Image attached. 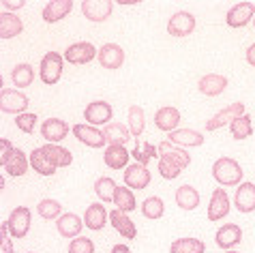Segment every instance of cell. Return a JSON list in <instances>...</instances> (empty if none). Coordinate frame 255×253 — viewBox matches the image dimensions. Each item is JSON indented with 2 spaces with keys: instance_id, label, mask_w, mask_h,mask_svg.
Instances as JSON below:
<instances>
[{
  "instance_id": "484cf974",
  "label": "cell",
  "mask_w": 255,
  "mask_h": 253,
  "mask_svg": "<svg viewBox=\"0 0 255 253\" xmlns=\"http://www.w3.org/2000/svg\"><path fill=\"white\" fill-rule=\"evenodd\" d=\"M103 135H105V139H108L110 146H125L133 137L131 131L127 129L123 123H110V125H105Z\"/></svg>"
},
{
  "instance_id": "5bb4252c",
  "label": "cell",
  "mask_w": 255,
  "mask_h": 253,
  "mask_svg": "<svg viewBox=\"0 0 255 253\" xmlns=\"http://www.w3.org/2000/svg\"><path fill=\"white\" fill-rule=\"evenodd\" d=\"M110 223L112 228H114L116 232L123 238H127V241H131V238L137 236V230H135V223H133L129 217H127V213H123V210H110Z\"/></svg>"
},
{
  "instance_id": "d6986e66",
  "label": "cell",
  "mask_w": 255,
  "mask_h": 253,
  "mask_svg": "<svg viewBox=\"0 0 255 253\" xmlns=\"http://www.w3.org/2000/svg\"><path fill=\"white\" fill-rule=\"evenodd\" d=\"M234 204H236V208L240 213H253L255 210V185L253 182H243L236 189Z\"/></svg>"
},
{
  "instance_id": "7bdbcfd3",
  "label": "cell",
  "mask_w": 255,
  "mask_h": 253,
  "mask_svg": "<svg viewBox=\"0 0 255 253\" xmlns=\"http://www.w3.org/2000/svg\"><path fill=\"white\" fill-rule=\"evenodd\" d=\"M69 253H95V245L90 238H84V236H77L71 241L69 245Z\"/></svg>"
},
{
  "instance_id": "5b68a950",
  "label": "cell",
  "mask_w": 255,
  "mask_h": 253,
  "mask_svg": "<svg viewBox=\"0 0 255 253\" xmlns=\"http://www.w3.org/2000/svg\"><path fill=\"white\" fill-rule=\"evenodd\" d=\"M30 219H32L30 208H26V206H17V208L9 215V219H6V226H9L11 236H15V238H24V236L28 234V230H30Z\"/></svg>"
},
{
  "instance_id": "e575fe53",
  "label": "cell",
  "mask_w": 255,
  "mask_h": 253,
  "mask_svg": "<svg viewBox=\"0 0 255 253\" xmlns=\"http://www.w3.org/2000/svg\"><path fill=\"white\" fill-rule=\"evenodd\" d=\"M114 204L118 210H123V213H131V210H135V195L129 187H116V193H114Z\"/></svg>"
},
{
  "instance_id": "d6a6232c",
  "label": "cell",
  "mask_w": 255,
  "mask_h": 253,
  "mask_svg": "<svg viewBox=\"0 0 255 253\" xmlns=\"http://www.w3.org/2000/svg\"><path fill=\"white\" fill-rule=\"evenodd\" d=\"M204 251H206V245L200 238H178L169 247V253H204Z\"/></svg>"
},
{
  "instance_id": "e0dca14e",
  "label": "cell",
  "mask_w": 255,
  "mask_h": 253,
  "mask_svg": "<svg viewBox=\"0 0 255 253\" xmlns=\"http://www.w3.org/2000/svg\"><path fill=\"white\" fill-rule=\"evenodd\" d=\"M99 62L105 69H120L125 62V52L123 47L116 43H105L101 50H99Z\"/></svg>"
},
{
  "instance_id": "ba28073f",
  "label": "cell",
  "mask_w": 255,
  "mask_h": 253,
  "mask_svg": "<svg viewBox=\"0 0 255 253\" xmlns=\"http://www.w3.org/2000/svg\"><path fill=\"white\" fill-rule=\"evenodd\" d=\"M114 4L110 0H84L82 2V13L90 22H105L112 15Z\"/></svg>"
},
{
  "instance_id": "f546056e",
  "label": "cell",
  "mask_w": 255,
  "mask_h": 253,
  "mask_svg": "<svg viewBox=\"0 0 255 253\" xmlns=\"http://www.w3.org/2000/svg\"><path fill=\"white\" fill-rule=\"evenodd\" d=\"M127 123H129V131L135 142H139V135L146 126V116H144V110L139 105H131L129 112H127Z\"/></svg>"
},
{
  "instance_id": "44dd1931",
  "label": "cell",
  "mask_w": 255,
  "mask_h": 253,
  "mask_svg": "<svg viewBox=\"0 0 255 253\" xmlns=\"http://www.w3.org/2000/svg\"><path fill=\"white\" fill-rule=\"evenodd\" d=\"M71 9H73V2L71 0H49L43 9V19L47 24H54V22H60L65 19Z\"/></svg>"
},
{
  "instance_id": "bcb514c9",
  "label": "cell",
  "mask_w": 255,
  "mask_h": 253,
  "mask_svg": "<svg viewBox=\"0 0 255 253\" xmlns=\"http://www.w3.org/2000/svg\"><path fill=\"white\" fill-rule=\"evenodd\" d=\"M6 228L9 226H6V221H4L2 223V253H15L13 251V245H11V238L6 236Z\"/></svg>"
},
{
  "instance_id": "7dc6e473",
  "label": "cell",
  "mask_w": 255,
  "mask_h": 253,
  "mask_svg": "<svg viewBox=\"0 0 255 253\" xmlns=\"http://www.w3.org/2000/svg\"><path fill=\"white\" fill-rule=\"evenodd\" d=\"M19 6H24V0H2V9L9 13L13 9H19Z\"/></svg>"
},
{
  "instance_id": "1f68e13d",
  "label": "cell",
  "mask_w": 255,
  "mask_h": 253,
  "mask_svg": "<svg viewBox=\"0 0 255 253\" xmlns=\"http://www.w3.org/2000/svg\"><path fill=\"white\" fill-rule=\"evenodd\" d=\"M2 167L6 170L9 176H24V174L28 172V159H26L24 150L15 148V150H13V154L9 157V161H6Z\"/></svg>"
},
{
  "instance_id": "83f0119b",
  "label": "cell",
  "mask_w": 255,
  "mask_h": 253,
  "mask_svg": "<svg viewBox=\"0 0 255 253\" xmlns=\"http://www.w3.org/2000/svg\"><path fill=\"white\" fill-rule=\"evenodd\" d=\"M41 148H43L47 161L56 167V170H58V167L71 165V161H73V154H71L67 148L58 146V144H47V146H41Z\"/></svg>"
},
{
  "instance_id": "9a60e30c",
  "label": "cell",
  "mask_w": 255,
  "mask_h": 253,
  "mask_svg": "<svg viewBox=\"0 0 255 253\" xmlns=\"http://www.w3.org/2000/svg\"><path fill=\"white\" fill-rule=\"evenodd\" d=\"M217 245L225 251L234 249L236 245H240V241H243V230H240V226H236V223H225L223 228H219L217 232Z\"/></svg>"
},
{
  "instance_id": "52a82bcc",
  "label": "cell",
  "mask_w": 255,
  "mask_h": 253,
  "mask_svg": "<svg viewBox=\"0 0 255 253\" xmlns=\"http://www.w3.org/2000/svg\"><path fill=\"white\" fill-rule=\"evenodd\" d=\"M114 116V110L108 101H93L84 110V118L88 125H110V118Z\"/></svg>"
},
{
  "instance_id": "8992f818",
  "label": "cell",
  "mask_w": 255,
  "mask_h": 253,
  "mask_svg": "<svg viewBox=\"0 0 255 253\" xmlns=\"http://www.w3.org/2000/svg\"><path fill=\"white\" fill-rule=\"evenodd\" d=\"M193 30H195V15H191L189 11L174 13L167 22V32L172 37H189Z\"/></svg>"
},
{
  "instance_id": "d4e9b609",
  "label": "cell",
  "mask_w": 255,
  "mask_h": 253,
  "mask_svg": "<svg viewBox=\"0 0 255 253\" xmlns=\"http://www.w3.org/2000/svg\"><path fill=\"white\" fill-rule=\"evenodd\" d=\"M167 142H172L176 146H202L204 144V135L200 131L193 129H176L167 135Z\"/></svg>"
},
{
  "instance_id": "4dcf8cb0",
  "label": "cell",
  "mask_w": 255,
  "mask_h": 253,
  "mask_svg": "<svg viewBox=\"0 0 255 253\" xmlns=\"http://www.w3.org/2000/svg\"><path fill=\"white\" fill-rule=\"evenodd\" d=\"M176 204H178V208H182V210H195L200 206V193L195 191V187L185 185L176 191Z\"/></svg>"
},
{
  "instance_id": "30bf717a",
  "label": "cell",
  "mask_w": 255,
  "mask_h": 253,
  "mask_svg": "<svg viewBox=\"0 0 255 253\" xmlns=\"http://www.w3.org/2000/svg\"><path fill=\"white\" fill-rule=\"evenodd\" d=\"M73 133H75V137L80 139L82 144L90 146V148H103V146L108 144L103 131L95 129L93 125H73Z\"/></svg>"
},
{
  "instance_id": "7a4b0ae2",
  "label": "cell",
  "mask_w": 255,
  "mask_h": 253,
  "mask_svg": "<svg viewBox=\"0 0 255 253\" xmlns=\"http://www.w3.org/2000/svg\"><path fill=\"white\" fill-rule=\"evenodd\" d=\"M39 75H41V82L47 84V86L58 84L60 75H62V56L58 52H47L43 58H41Z\"/></svg>"
},
{
  "instance_id": "7402d4cb",
  "label": "cell",
  "mask_w": 255,
  "mask_h": 253,
  "mask_svg": "<svg viewBox=\"0 0 255 253\" xmlns=\"http://www.w3.org/2000/svg\"><path fill=\"white\" fill-rule=\"evenodd\" d=\"M157 152H159V157L174 161V163H176V165H180L182 170H185V167H189V163H191L189 152H185V150L180 148V146L176 148L172 142H161V144L157 146Z\"/></svg>"
},
{
  "instance_id": "f907efd6",
  "label": "cell",
  "mask_w": 255,
  "mask_h": 253,
  "mask_svg": "<svg viewBox=\"0 0 255 253\" xmlns=\"http://www.w3.org/2000/svg\"><path fill=\"white\" fill-rule=\"evenodd\" d=\"M225 253H238V251H232V249H230V251H225Z\"/></svg>"
},
{
  "instance_id": "7c38bea8",
  "label": "cell",
  "mask_w": 255,
  "mask_h": 253,
  "mask_svg": "<svg viewBox=\"0 0 255 253\" xmlns=\"http://www.w3.org/2000/svg\"><path fill=\"white\" fill-rule=\"evenodd\" d=\"M150 172L144 163H133V165H127L125 170V185L131 187V189H146L150 185Z\"/></svg>"
},
{
  "instance_id": "8d00e7d4",
  "label": "cell",
  "mask_w": 255,
  "mask_h": 253,
  "mask_svg": "<svg viewBox=\"0 0 255 253\" xmlns=\"http://www.w3.org/2000/svg\"><path fill=\"white\" fill-rule=\"evenodd\" d=\"M116 182L108 178V176H103V178H99L95 182V193H97V198L101 200V202H114V193H116Z\"/></svg>"
},
{
  "instance_id": "603a6c76",
  "label": "cell",
  "mask_w": 255,
  "mask_h": 253,
  "mask_svg": "<svg viewBox=\"0 0 255 253\" xmlns=\"http://www.w3.org/2000/svg\"><path fill=\"white\" fill-rule=\"evenodd\" d=\"M129 154L131 152L127 150V146H108L103 152V161L110 170H123L129 163Z\"/></svg>"
},
{
  "instance_id": "836d02e7",
  "label": "cell",
  "mask_w": 255,
  "mask_h": 253,
  "mask_svg": "<svg viewBox=\"0 0 255 253\" xmlns=\"http://www.w3.org/2000/svg\"><path fill=\"white\" fill-rule=\"evenodd\" d=\"M30 165H32L34 172L41 174V176H52V174L56 172V167L47 161L43 148H34V150L30 152Z\"/></svg>"
},
{
  "instance_id": "c3c4849f",
  "label": "cell",
  "mask_w": 255,
  "mask_h": 253,
  "mask_svg": "<svg viewBox=\"0 0 255 253\" xmlns=\"http://www.w3.org/2000/svg\"><path fill=\"white\" fill-rule=\"evenodd\" d=\"M247 62H249L251 67H255V43L249 47V50H247Z\"/></svg>"
},
{
  "instance_id": "4fadbf2b",
  "label": "cell",
  "mask_w": 255,
  "mask_h": 253,
  "mask_svg": "<svg viewBox=\"0 0 255 253\" xmlns=\"http://www.w3.org/2000/svg\"><path fill=\"white\" fill-rule=\"evenodd\" d=\"M230 213V198L228 193L223 191L221 187L212 191V198H210V204H208V219L210 221H221L225 219Z\"/></svg>"
},
{
  "instance_id": "2e32d148",
  "label": "cell",
  "mask_w": 255,
  "mask_h": 253,
  "mask_svg": "<svg viewBox=\"0 0 255 253\" xmlns=\"http://www.w3.org/2000/svg\"><path fill=\"white\" fill-rule=\"evenodd\" d=\"M69 133V125L60 118H47V121L41 125V135H43L49 144H58L60 139H65Z\"/></svg>"
},
{
  "instance_id": "681fc988",
  "label": "cell",
  "mask_w": 255,
  "mask_h": 253,
  "mask_svg": "<svg viewBox=\"0 0 255 253\" xmlns=\"http://www.w3.org/2000/svg\"><path fill=\"white\" fill-rule=\"evenodd\" d=\"M112 253H129V249H127V245H114Z\"/></svg>"
},
{
  "instance_id": "d590c367",
  "label": "cell",
  "mask_w": 255,
  "mask_h": 253,
  "mask_svg": "<svg viewBox=\"0 0 255 253\" xmlns=\"http://www.w3.org/2000/svg\"><path fill=\"white\" fill-rule=\"evenodd\" d=\"M32 80H34V69L28 65V62H22V65L13 67V71H11V82L15 84L17 88L30 86Z\"/></svg>"
},
{
  "instance_id": "816d5d0a",
  "label": "cell",
  "mask_w": 255,
  "mask_h": 253,
  "mask_svg": "<svg viewBox=\"0 0 255 253\" xmlns=\"http://www.w3.org/2000/svg\"><path fill=\"white\" fill-rule=\"evenodd\" d=\"M253 26H255V17H253Z\"/></svg>"
},
{
  "instance_id": "8fae6325",
  "label": "cell",
  "mask_w": 255,
  "mask_h": 253,
  "mask_svg": "<svg viewBox=\"0 0 255 253\" xmlns=\"http://www.w3.org/2000/svg\"><path fill=\"white\" fill-rule=\"evenodd\" d=\"M253 17H255V4L253 2H240L228 11L225 22H228L230 28H243V26L249 24Z\"/></svg>"
},
{
  "instance_id": "9c48e42d",
  "label": "cell",
  "mask_w": 255,
  "mask_h": 253,
  "mask_svg": "<svg viewBox=\"0 0 255 253\" xmlns=\"http://www.w3.org/2000/svg\"><path fill=\"white\" fill-rule=\"evenodd\" d=\"M95 56H97V47L93 43H86V41H80V43H73L67 47L65 60H69L71 65H86Z\"/></svg>"
},
{
  "instance_id": "f35d334b",
  "label": "cell",
  "mask_w": 255,
  "mask_h": 253,
  "mask_svg": "<svg viewBox=\"0 0 255 253\" xmlns=\"http://www.w3.org/2000/svg\"><path fill=\"white\" fill-rule=\"evenodd\" d=\"M37 213L41 215V219L54 221V219H58L62 213V204H58L56 200H41L37 204Z\"/></svg>"
},
{
  "instance_id": "74e56055",
  "label": "cell",
  "mask_w": 255,
  "mask_h": 253,
  "mask_svg": "<svg viewBox=\"0 0 255 253\" xmlns=\"http://www.w3.org/2000/svg\"><path fill=\"white\" fill-rule=\"evenodd\" d=\"M230 129H232L234 139H247V137H251L253 135V125H251L249 114L236 118V121L230 125Z\"/></svg>"
},
{
  "instance_id": "3957f363",
  "label": "cell",
  "mask_w": 255,
  "mask_h": 253,
  "mask_svg": "<svg viewBox=\"0 0 255 253\" xmlns=\"http://www.w3.org/2000/svg\"><path fill=\"white\" fill-rule=\"evenodd\" d=\"M28 103H30V99L19 93V90L4 88L2 93H0V110H2L4 114H17V116L24 114Z\"/></svg>"
},
{
  "instance_id": "ac0fdd59",
  "label": "cell",
  "mask_w": 255,
  "mask_h": 253,
  "mask_svg": "<svg viewBox=\"0 0 255 253\" xmlns=\"http://www.w3.org/2000/svg\"><path fill=\"white\" fill-rule=\"evenodd\" d=\"M228 77L225 75H219V73H208L204 75L200 84H197V88H200L202 95H208V97H219L223 93L225 88H228Z\"/></svg>"
},
{
  "instance_id": "cb8c5ba5",
  "label": "cell",
  "mask_w": 255,
  "mask_h": 253,
  "mask_svg": "<svg viewBox=\"0 0 255 253\" xmlns=\"http://www.w3.org/2000/svg\"><path fill=\"white\" fill-rule=\"evenodd\" d=\"M22 30H24V22L19 19V15L9 13V11L0 13V37L2 39H13Z\"/></svg>"
},
{
  "instance_id": "ee69618b",
  "label": "cell",
  "mask_w": 255,
  "mask_h": 253,
  "mask_svg": "<svg viewBox=\"0 0 255 253\" xmlns=\"http://www.w3.org/2000/svg\"><path fill=\"white\" fill-rule=\"evenodd\" d=\"M37 114H30V112H24V114H19L15 118V125H17V129L19 131H24V133H32L34 131V126H37Z\"/></svg>"
},
{
  "instance_id": "60d3db41",
  "label": "cell",
  "mask_w": 255,
  "mask_h": 253,
  "mask_svg": "<svg viewBox=\"0 0 255 253\" xmlns=\"http://www.w3.org/2000/svg\"><path fill=\"white\" fill-rule=\"evenodd\" d=\"M133 157L137 159V163H144V165H148V161H150L152 157H157V146H152V144H148V142H144V146H141L139 142H135V148H133Z\"/></svg>"
},
{
  "instance_id": "4316f807",
  "label": "cell",
  "mask_w": 255,
  "mask_h": 253,
  "mask_svg": "<svg viewBox=\"0 0 255 253\" xmlns=\"http://www.w3.org/2000/svg\"><path fill=\"white\" fill-rule=\"evenodd\" d=\"M108 223V210L103 204H90L84 215V226L90 230H103Z\"/></svg>"
},
{
  "instance_id": "ab89813d",
  "label": "cell",
  "mask_w": 255,
  "mask_h": 253,
  "mask_svg": "<svg viewBox=\"0 0 255 253\" xmlns=\"http://www.w3.org/2000/svg\"><path fill=\"white\" fill-rule=\"evenodd\" d=\"M163 213H165V206H163L161 198H148L141 204V215H144L146 219H161Z\"/></svg>"
},
{
  "instance_id": "ffe728a7",
  "label": "cell",
  "mask_w": 255,
  "mask_h": 253,
  "mask_svg": "<svg viewBox=\"0 0 255 253\" xmlns=\"http://www.w3.org/2000/svg\"><path fill=\"white\" fill-rule=\"evenodd\" d=\"M178 123H180V112L172 108V105H165V108L157 110V114H154V125H157V129H161V131L172 133V131H176Z\"/></svg>"
},
{
  "instance_id": "f6af8a7d",
  "label": "cell",
  "mask_w": 255,
  "mask_h": 253,
  "mask_svg": "<svg viewBox=\"0 0 255 253\" xmlns=\"http://www.w3.org/2000/svg\"><path fill=\"white\" fill-rule=\"evenodd\" d=\"M0 150H2V152H0V165H4L6 161H9V157L13 154V150H15V148L11 146L9 139L2 137V139H0Z\"/></svg>"
},
{
  "instance_id": "b9f144b4",
  "label": "cell",
  "mask_w": 255,
  "mask_h": 253,
  "mask_svg": "<svg viewBox=\"0 0 255 253\" xmlns=\"http://www.w3.org/2000/svg\"><path fill=\"white\" fill-rule=\"evenodd\" d=\"M159 174H161V178H165V180H174L182 174V167L176 165L174 161L159 157Z\"/></svg>"
},
{
  "instance_id": "6da1fadb",
  "label": "cell",
  "mask_w": 255,
  "mask_h": 253,
  "mask_svg": "<svg viewBox=\"0 0 255 253\" xmlns=\"http://www.w3.org/2000/svg\"><path fill=\"white\" fill-rule=\"evenodd\" d=\"M212 178L223 187H234L240 185V180H243V170H240L238 161L230 157H221L212 163Z\"/></svg>"
},
{
  "instance_id": "f1b7e54d",
  "label": "cell",
  "mask_w": 255,
  "mask_h": 253,
  "mask_svg": "<svg viewBox=\"0 0 255 253\" xmlns=\"http://www.w3.org/2000/svg\"><path fill=\"white\" fill-rule=\"evenodd\" d=\"M56 226H58V234L60 236L75 238L84 228V219H80V217L73 215V213H67V215H62L60 219L56 221Z\"/></svg>"
},
{
  "instance_id": "277c9868",
  "label": "cell",
  "mask_w": 255,
  "mask_h": 253,
  "mask_svg": "<svg viewBox=\"0 0 255 253\" xmlns=\"http://www.w3.org/2000/svg\"><path fill=\"white\" fill-rule=\"evenodd\" d=\"M240 116H245V103H230L228 108H223L221 112H217L215 116L210 118V121L206 123V129L208 131H217V129H221V126L225 125H232L236 118Z\"/></svg>"
}]
</instances>
